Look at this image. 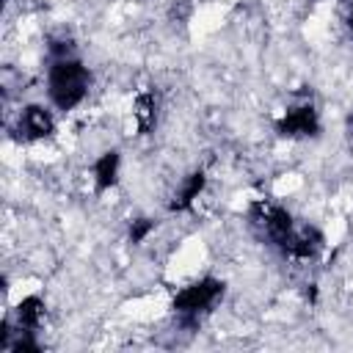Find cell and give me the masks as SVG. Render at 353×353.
<instances>
[{"instance_id": "cell-5", "label": "cell", "mask_w": 353, "mask_h": 353, "mask_svg": "<svg viewBox=\"0 0 353 353\" xmlns=\"http://www.w3.org/2000/svg\"><path fill=\"white\" fill-rule=\"evenodd\" d=\"M58 110L47 102H28L17 110L14 116V124H11V132L19 143H41V141H50L58 130Z\"/></svg>"}, {"instance_id": "cell-2", "label": "cell", "mask_w": 353, "mask_h": 353, "mask_svg": "<svg viewBox=\"0 0 353 353\" xmlns=\"http://www.w3.org/2000/svg\"><path fill=\"white\" fill-rule=\"evenodd\" d=\"M226 295V281L218 276H199L179 287L171 298V314L179 328H199Z\"/></svg>"}, {"instance_id": "cell-12", "label": "cell", "mask_w": 353, "mask_h": 353, "mask_svg": "<svg viewBox=\"0 0 353 353\" xmlns=\"http://www.w3.org/2000/svg\"><path fill=\"white\" fill-rule=\"evenodd\" d=\"M342 22H345V30H347V36L353 39V0L347 3V8H345V17H342Z\"/></svg>"}, {"instance_id": "cell-11", "label": "cell", "mask_w": 353, "mask_h": 353, "mask_svg": "<svg viewBox=\"0 0 353 353\" xmlns=\"http://www.w3.org/2000/svg\"><path fill=\"white\" fill-rule=\"evenodd\" d=\"M154 229H157V221H154V218L138 215V218H132V221L127 223V240H130L132 245H143V243L154 234Z\"/></svg>"}, {"instance_id": "cell-8", "label": "cell", "mask_w": 353, "mask_h": 353, "mask_svg": "<svg viewBox=\"0 0 353 353\" xmlns=\"http://www.w3.org/2000/svg\"><path fill=\"white\" fill-rule=\"evenodd\" d=\"M207 182H210V176H207L204 168H193L190 174H185V176L176 182L174 193H171L168 212H190V210L199 204V199L204 196Z\"/></svg>"}, {"instance_id": "cell-3", "label": "cell", "mask_w": 353, "mask_h": 353, "mask_svg": "<svg viewBox=\"0 0 353 353\" xmlns=\"http://www.w3.org/2000/svg\"><path fill=\"white\" fill-rule=\"evenodd\" d=\"M248 221L256 229V234L262 240H268V245H273L276 251L287 243V237L292 234V229L298 226L295 215L276 199H254L248 204Z\"/></svg>"}, {"instance_id": "cell-7", "label": "cell", "mask_w": 353, "mask_h": 353, "mask_svg": "<svg viewBox=\"0 0 353 353\" xmlns=\"http://www.w3.org/2000/svg\"><path fill=\"white\" fill-rule=\"evenodd\" d=\"M11 331H25V334H39L47 323V301L39 292H28L22 295L14 309H8L6 320H3Z\"/></svg>"}, {"instance_id": "cell-13", "label": "cell", "mask_w": 353, "mask_h": 353, "mask_svg": "<svg viewBox=\"0 0 353 353\" xmlns=\"http://www.w3.org/2000/svg\"><path fill=\"white\" fill-rule=\"evenodd\" d=\"M345 132H347V138H350V143H353V110L345 116Z\"/></svg>"}, {"instance_id": "cell-1", "label": "cell", "mask_w": 353, "mask_h": 353, "mask_svg": "<svg viewBox=\"0 0 353 353\" xmlns=\"http://www.w3.org/2000/svg\"><path fill=\"white\" fill-rule=\"evenodd\" d=\"M94 85V74L91 69L77 58H55L47 63V77H44V91H47V102L58 110V113H72L77 110Z\"/></svg>"}, {"instance_id": "cell-6", "label": "cell", "mask_w": 353, "mask_h": 353, "mask_svg": "<svg viewBox=\"0 0 353 353\" xmlns=\"http://www.w3.org/2000/svg\"><path fill=\"white\" fill-rule=\"evenodd\" d=\"M323 248H325V234L314 223H298L287 237V243L279 248V254L292 262H314L323 254Z\"/></svg>"}, {"instance_id": "cell-9", "label": "cell", "mask_w": 353, "mask_h": 353, "mask_svg": "<svg viewBox=\"0 0 353 353\" xmlns=\"http://www.w3.org/2000/svg\"><path fill=\"white\" fill-rule=\"evenodd\" d=\"M121 176V152L119 149H105L94 157L91 163V185L97 193H108L119 185Z\"/></svg>"}, {"instance_id": "cell-10", "label": "cell", "mask_w": 353, "mask_h": 353, "mask_svg": "<svg viewBox=\"0 0 353 353\" xmlns=\"http://www.w3.org/2000/svg\"><path fill=\"white\" fill-rule=\"evenodd\" d=\"M157 116H160V97L154 88H141L132 97V124L138 130V135H149L157 127Z\"/></svg>"}, {"instance_id": "cell-4", "label": "cell", "mask_w": 353, "mask_h": 353, "mask_svg": "<svg viewBox=\"0 0 353 353\" xmlns=\"http://www.w3.org/2000/svg\"><path fill=\"white\" fill-rule=\"evenodd\" d=\"M273 130L279 138H287V141H312L320 135L323 119L312 99H298L276 116Z\"/></svg>"}]
</instances>
